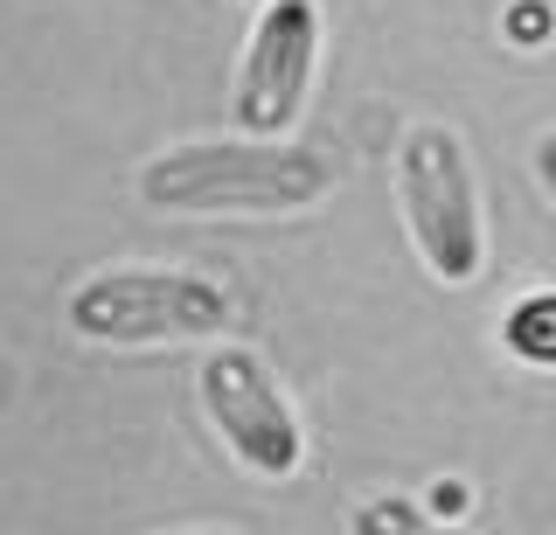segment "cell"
<instances>
[{"instance_id":"1","label":"cell","mask_w":556,"mask_h":535,"mask_svg":"<svg viewBox=\"0 0 556 535\" xmlns=\"http://www.w3.org/2000/svg\"><path fill=\"white\" fill-rule=\"evenodd\" d=\"M334 188V167L313 147L237 132V140H188L139 161L132 195L161 216H300Z\"/></svg>"},{"instance_id":"2","label":"cell","mask_w":556,"mask_h":535,"mask_svg":"<svg viewBox=\"0 0 556 535\" xmlns=\"http://www.w3.org/2000/svg\"><path fill=\"white\" fill-rule=\"evenodd\" d=\"M63 320L77 341H98V348H181V341L230 334L237 300L223 279H202V271L112 265L70 285Z\"/></svg>"},{"instance_id":"3","label":"cell","mask_w":556,"mask_h":535,"mask_svg":"<svg viewBox=\"0 0 556 535\" xmlns=\"http://www.w3.org/2000/svg\"><path fill=\"white\" fill-rule=\"evenodd\" d=\"M396 209H404L410 251L439 285H473L486 265V222H480V181L466 161V140L439 118H417L396 140Z\"/></svg>"},{"instance_id":"4","label":"cell","mask_w":556,"mask_h":535,"mask_svg":"<svg viewBox=\"0 0 556 535\" xmlns=\"http://www.w3.org/2000/svg\"><path fill=\"white\" fill-rule=\"evenodd\" d=\"M195 396L202 418L216 424L223 453H230L251 480H292L306 459V431L292 418L278 375L265 369V355L237 348V341H216L195 361Z\"/></svg>"},{"instance_id":"5","label":"cell","mask_w":556,"mask_h":535,"mask_svg":"<svg viewBox=\"0 0 556 535\" xmlns=\"http://www.w3.org/2000/svg\"><path fill=\"white\" fill-rule=\"evenodd\" d=\"M313 71H320V8L313 0H257L237 56V91H230L237 132L286 140L306 112Z\"/></svg>"},{"instance_id":"6","label":"cell","mask_w":556,"mask_h":535,"mask_svg":"<svg viewBox=\"0 0 556 535\" xmlns=\"http://www.w3.org/2000/svg\"><path fill=\"white\" fill-rule=\"evenodd\" d=\"M501 341H508V355L529 361V369H556V285L521 292L508 306V320H501Z\"/></svg>"},{"instance_id":"7","label":"cell","mask_w":556,"mask_h":535,"mask_svg":"<svg viewBox=\"0 0 556 535\" xmlns=\"http://www.w3.org/2000/svg\"><path fill=\"white\" fill-rule=\"evenodd\" d=\"M431 514L410 508V500H369V508H355V535H376V528H425Z\"/></svg>"},{"instance_id":"8","label":"cell","mask_w":556,"mask_h":535,"mask_svg":"<svg viewBox=\"0 0 556 535\" xmlns=\"http://www.w3.org/2000/svg\"><path fill=\"white\" fill-rule=\"evenodd\" d=\"M529 167H535V188L556 202V126L549 132H535V147H529Z\"/></svg>"},{"instance_id":"9","label":"cell","mask_w":556,"mask_h":535,"mask_svg":"<svg viewBox=\"0 0 556 535\" xmlns=\"http://www.w3.org/2000/svg\"><path fill=\"white\" fill-rule=\"evenodd\" d=\"M508 28H515V42H521V49H535V42H543V28H549V14L535 8V0H521V8L508 14Z\"/></svg>"},{"instance_id":"10","label":"cell","mask_w":556,"mask_h":535,"mask_svg":"<svg viewBox=\"0 0 556 535\" xmlns=\"http://www.w3.org/2000/svg\"><path fill=\"white\" fill-rule=\"evenodd\" d=\"M251 8H257V0H251Z\"/></svg>"}]
</instances>
